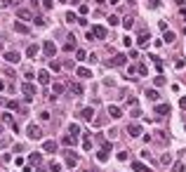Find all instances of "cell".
I'll return each mask as SVG.
<instances>
[{
    "mask_svg": "<svg viewBox=\"0 0 186 172\" xmlns=\"http://www.w3.org/2000/svg\"><path fill=\"white\" fill-rule=\"evenodd\" d=\"M61 144L64 146H71V144H75V137H71V135H66L64 139H61Z\"/></svg>",
    "mask_w": 186,
    "mask_h": 172,
    "instance_id": "cell-24",
    "label": "cell"
},
{
    "mask_svg": "<svg viewBox=\"0 0 186 172\" xmlns=\"http://www.w3.org/2000/svg\"><path fill=\"white\" fill-rule=\"evenodd\" d=\"M149 38H151L149 33H139V38H137V43H139V45H146V43H149Z\"/></svg>",
    "mask_w": 186,
    "mask_h": 172,
    "instance_id": "cell-22",
    "label": "cell"
},
{
    "mask_svg": "<svg viewBox=\"0 0 186 172\" xmlns=\"http://www.w3.org/2000/svg\"><path fill=\"white\" fill-rule=\"evenodd\" d=\"M17 17H19V22H33V19H36V17L31 14V10H26V7L17 10Z\"/></svg>",
    "mask_w": 186,
    "mask_h": 172,
    "instance_id": "cell-3",
    "label": "cell"
},
{
    "mask_svg": "<svg viewBox=\"0 0 186 172\" xmlns=\"http://www.w3.org/2000/svg\"><path fill=\"white\" fill-rule=\"evenodd\" d=\"M83 118H85V120H92V118H94V106L83 108Z\"/></svg>",
    "mask_w": 186,
    "mask_h": 172,
    "instance_id": "cell-16",
    "label": "cell"
},
{
    "mask_svg": "<svg viewBox=\"0 0 186 172\" xmlns=\"http://www.w3.org/2000/svg\"><path fill=\"white\" fill-rule=\"evenodd\" d=\"M33 78H36V73H33V71H26V80H28V83H31V80H33Z\"/></svg>",
    "mask_w": 186,
    "mask_h": 172,
    "instance_id": "cell-41",
    "label": "cell"
},
{
    "mask_svg": "<svg viewBox=\"0 0 186 172\" xmlns=\"http://www.w3.org/2000/svg\"><path fill=\"white\" fill-rule=\"evenodd\" d=\"M38 83H40V85H47L50 83V71H40V73H38Z\"/></svg>",
    "mask_w": 186,
    "mask_h": 172,
    "instance_id": "cell-13",
    "label": "cell"
},
{
    "mask_svg": "<svg viewBox=\"0 0 186 172\" xmlns=\"http://www.w3.org/2000/svg\"><path fill=\"white\" fill-rule=\"evenodd\" d=\"M69 135H71V137L80 135V127H78V125H71V127H69Z\"/></svg>",
    "mask_w": 186,
    "mask_h": 172,
    "instance_id": "cell-30",
    "label": "cell"
},
{
    "mask_svg": "<svg viewBox=\"0 0 186 172\" xmlns=\"http://www.w3.org/2000/svg\"><path fill=\"white\" fill-rule=\"evenodd\" d=\"M50 71H54V73L61 71V64H59V61H52V64H50Z\"/></svg>",
    "mask_w": 186,
    "mask_h": 172,
    "instance_id": "cell-31",
    "label": "cell"
},
{
    "mask_svg": "<svg viewBox=\"0 0 186 172\" xmlns=\"http://www.w3.org/2000/svg\"><path fill=\"white\" fill-rule=\"evenodd\" d=\"M28 163H31V165H40V163H43V153H38V151H33L31 156H28Z\"/></svg>",
    "mask_w": 186,
    "mask_h": 172,
    "instance_id": "cell-9",
    "label": "cell"
},
{
    "mask_svg": "<svg viewBox=\"0 0 186 172\" xmlns=\"http://www.w3.org/2000/svg\"><path fill=\"white\" fill-rule=\"evenodd\" d=\"M108 24H111V26H116V24H118V17L111 14V17H108Z\"/></svg>",
    "mask_w": 186,
    "mask_h": 172,
    "instance_id": "cell-37",
    "label": "cell"
},
{
    "mask_svg": "<svg viewBox=\"0 0 186 172\" xmlns=\"http://www.w3.org/2000/svg\"><path fill=\"white\" fill-rule=\"evenodd\" d=\"M155 113H158V116H170V106H167V104H158V106H155Z\"/></svg>",
    "mask_w": 186,
    "mask_h": 172,
    "instance_id": "cell-14",
    "label": "cell"
},
{
    "mask_svg": "<svg viewBox=\"0 0 186 172\" xmlns=\"http://www.w3.org/2000/svg\"><path fill=\"white\" fill-rule=\"evenodd\" d=\"M184 130H186V125H184Z\"/></svg>",
    "mask_w": 186,
    "mask_h": 172,
    "instance_id": "cell-48",
    "label": "cell"
},
{
    "mask_svg": "<svg viewBox=\"0 0 186 172\" xmlns=\"http://www.w3.org/2000/svg\"><path fill=\"white\" fill-rule=\"evenodd\" d=\"M146 99H151V102H158V92H155V90H146Z\"/></svg>",
    "mask_w": 186,
    "mask_h": 172,
    "instance_id": "cell-23",
    "label": "cell"
},
{
    "mask_svg": "<svg viewBox=\"0 0 186 172\" xmlns=\"http://www.w3.org/2000/svg\"><path fill=\"white\" fill-rule=\"evenodd\" d=\"M163 40H165V43H174V33H170V31H165Z\"/></svg>",
    "mask_w": 186,
    "mask_h": 172,
    "instance_id": "cell-27",
    "label": "cell"
},
{
    "mask_svg": "<svg viewBox=\"0 0 186 172\" xmlns=\"http://www.w3.org/2000/svg\"><path fill=\"white\" fill-rule=\"evenodd\" d=\"M158 5H160V0H149V7H153V10H155Z\"/></svg>",
    "mask_w": 186,
    "mask_h": 172,
    "instance_id": "cell-42",
    "label": "cell"
},
{
    "mask_svg": "<svg viewBox=\"0 0 186 172\" xmlns=\"http://www.w3.org/2000/svg\"><path fill=\"white\" fill-rule=\"evenodd\" d=\"M172 170H174V172H184V170H186V167H184V165H181V163H177V165H174V167H172Z\"/></svg>",
    "mask_w": 186,
    "mask_h": 172,
    "instance_id": "cell-40",
    "label": "cell"
},
{
    "mask_svg": "<svg viewBox=\"0 0 186 172\" xmlns=\"http://www.w3.org/2000/svg\"><path fill=\"white\" fill-rule=\"evenodd\" d=\"M83 149H85V151H92V137H90V132L83 135Z\"/></svg>",
    "mask_w": 186,
    "mask_h": 172,
    "instance_id": "cell-12",
    "label": "cell"
},
{
    "mask_svg": "<svg viewBox=\"0 0 186 172\" xmlns=\"http://www.w3.org/2000/svg\"><path fill=\"white\" fill-rule=\"evenodd\" d=\"M127 132H130V137H139L141 135V127H139V125H130Z\"/></svg>",
    "mask_w": 186,
    "mask_h": 172,
    "instance_id": "cell-20",
    "label": "cell"
},
{
    "mask_svg": "<svg viewBox=\"0 0 186 172\" xmlns=\"http://www.w3.org/2000/svg\"><path fill=\"white\" fill-rule=\"evenodd\" d=\"M78 12H80V14H87V12H90V7H87V5H80Z\"/></svg>",
    "mask_w": 186,
    "mask_h": 172,
    "instance_id": "cell-35",
    "label": "cell"
},
{
    "mask_svg": "<svg viewBox=\"0 0 186 172\" xmlns=\"http://www.w3.org/2000/svg\"><path fill=\"white\" fill-rule=\"evenodd\" d=\"M97 158H99L101 163H106V160H108V151H104V149H101L99 153H97Z\"/></svg>",
    "mask_w": 186,
    "mask_h": 172,
    "instance_id": "cell-26",
    "label": "cell"
},
{
    "mask_svg": "<svg viewBox=\"0 0 186 172\" xmlns=\"http://www.w3.org/2000/svg\"><path fill=\"white\" fill-rule=\"evenodd\" d=\"M5 59L10 61V64H19L21 54H19V52H14V50H10V52H5Z\"/></svg>",
    "mask_w": 186,
    "mask_h": 172,
    "instance_id": "cell-7",
    "label": "cell"
},
{
    "mask_svg": "<svg viewBox=\"0 0 186 172\" xmlns=\"http://www.w3.org/2000/svg\"><path fill=\"white\" fill-rule=\"evenodd\" d=\"M179 106H181V108L186 111V97H181V99H179Z\"/></svg>",
    "mask_w": 186,
    "mask_h": 172,
    "instance_id": "cell-44",
    "label": "cell"
},
{
    "mask_svg": "<svg viewBox=\"0 0 186 172\" xmlns=\"http://www.w3.org/2000/svg\"><path fill=\"white\" fill-rule=\"evenodd\" d=\"M132 170L134 172H149V167L144 165V163H132Z\"/></svg>",
    "mask_w": 186,
    "mask_h": 172,
    "instance_id": "cell-21",
    "label": "cell"
},
{
    "mask_svg": "<svg viewBox=\"0 0 186 172\" xmlns=\"http://www.w3.org/2000/svg\"><path fill=\"white\" fill-rule=\"evenodd\" d=\"M43 149H45V153H54V151H57V141H54V139H47L43 144Z\"/></svg>",
    "mask_w": 186,
    "mask_h": 172,
    "instance_id": "cell-10",
    "label": "cell"
},
{
    "mask_svg": "<svg viewBox=\"0 0 186 172\" xmlns=\"http://www.w3.org/2000/svg\"><path fill=\"white\" fill-rule=\"evenodd\" d=\"M0 135H2V127H0Z\"/></svg>",
    "mask_w": 186,
    "mask_h": 172,
    "instance_id": "cell-47",
    "label": "cell"
},
{
    "mask_svg": "<svg viewBox=\"0 0 186 172\" xmlns=\"http://www.w3.org/2000/svg\"><path fill=\"white\" fill-rule=\"evenodd\" d=\"M127 64V57L125 54H113V59L108 61V66H125Z\"/></svg>",
    "mask_w": 186,
    "mask_h": 172,
    "instance_id": "cell-6",
    "label": "cell"
},
{
    "mask_svg": "<svg viewBox=\"0 0 186 172\" xmlns=\"http://www.w3.org/2000/svg\"><path fill=\"white\" fill-rule=\"evenodd\" d=\"M50 170L52 172H61V165H59V163H50Z\"/></svg>",
    "mask_w": 186,
    "mask_h": 172,
    "instance_id": "cell-33",
    "label": "cell"
},
{
    "mask_svg": "<svg viewBox=\"0 0 186 172\" xmlns=\"http://www.w3.org/2000/svg\"><path fill=\"white\" fill-rule=\"evenodd\" d=\"M33 2H36V5H38V2H40V0H33Z\"/></svg>",
    "mask_w": 186,
    "mask_h": 172,
    "instance_id": "cell-46",
    "label": "cell"
},
{
    "mask_svg": "<svg viewBox=\"0 0 186 172\" xmlns=\"http://www.w3.org/2000/svg\"><path fill=\"white\" fill-rule=\"evenodd\" d=\"M52 90H54V94H61V92H64V83H54Z\"/></svg>",
    "mask_w": 186,
    "mask_h": 172,
    "instance_id": "cell-25",
    "label": "cell"
},
{
    "mask_svg": "<svg viewBox=\"0 0 186 172\" xmlns=\"http://www.w3.org/2000/svg\"><path fill=\"white\" fill-rule=\"evenodd\" d=\"M64 158H66V165L69 167H75L78 165V153H75V151H64Z\"/></svg>",
    "mask_w": 186,
    "mask_h": 172,
    "instance_id": "cell-2",
    "label": "cell"
},
{
    "mask_svg": "<svg viewBox=\"0 0 186 172\" xmlns=\"http://www.w3.org/2000/svg\"><path fill=\"white\" fill-rule=\"evenodd\" d=\"M97 2H99V5H101V2H104V0H97Z\"/></svg>",
    "mask_w": 186,
    "mask_h": 172,
    "instance_id": "cell-45",
    "label": "cell"
},
{
    "mask_svg": "<svg viewBox=\"0 0 186 172\" xmlns=\"http://www.w3.org/2000/svg\"><path fill=\"white\" fill-rule=\"evenodd\" d=\"M75 59H78V61L87 59V52H85V50H78V52H75Z\"/></svg>",
    "mask_w": 186,
    "mask_h": 172,
    "instance_id": "cell-29",
    "label": "cell"
},
{
    "mask_svg": "<svg viewBox=\"0 0 186 172\" xmlns=\"http://www.w3.org/2000/svg\"><path fill=\"white\" fill-rule=\"evenodd\" d=\"M71 94L80 97V94H83V85H80V83H73V85H71Z\"/></svg>",
    "mask_w": 186,
    "mask_h": 172,
    "instance_id": "cell-19",
    "label": "cell"
},
{
    "mask_svg": "<svg viewBox=\"0 0 186 172\" xmlns=\"http://www.w3.org/2000/svg\"><path fill=\"white\" fill-rule=\"evenodd\" d=\"M5 106H7V108H12V111H14V108H17V106H19V102H7V104H5Z\"/></svg>",
    "mask_w": 186,
    "mask_h": 172,
    "instance_id": "cell-39",
    "label": "cell"
},
{
    "mask_svg": "<svg viewBox=\"0 0 186 172\" xmlns=\"http://www.w3.org/2000/svg\"><path fill=\"white\" fill-rule=\"evenodd\" d=\"M26 135L31 137V139H40V137H43V130L38 127V125H28V130H26Z\"/></svg>",
    "mask_w": 186,
    "mask_h": 172,
    "instance_id": "cell-5",
    "label": "cell"
},
{
    "mask_svg": "<svg viewBox=\"0 0 186 172\" xmlns=\"http://www.w3.org/2000/svg\"><path fill=\"white\" fill-rule=\"evenodd\" d=\"M38 50H40L38 45H28V47H26V57H28V59H33V57L38 54Z\"/></svg>",
    "mask_w": 186,
    "mask_h": 172,
    "instance_id": "cell-17",
    "label": "cell"
},
{
    "mask_svg": "<svg viewBox=\"0 0 186 172\" xmlns=\"http://www.w3.org/2000/svg\"><path fill=\"white\" fill-rule=\"evenodd\" d=\"M43 52L47 54V57H54V52H57V47H54L52 40H47V43H43Z\"/></svg>",
    "mask_w": 186,
    "mask_h": 172,
    "instance_id": "cell-8",
    "label": "cell"
},
{
    "mask_svg": "<svg viewBox=\"0 0 186 172\" xmlns=\"http://www.w3.org/2000/svg\"><path fill=\"white\" fill-rule=\"evenodd\" d=\"M132 24H134L132 17H125V19H122V26H125V28H132Z\"/></svg>",
    "mask_w": 186,
    "mask_h": 172,
    "instance_id": "cell-28",
    "label": "cell"
},
{
    "mask_svg": "<svg viewBox=\"0 0 186 172\" xmlns=\"http://www.w3.org/2000/svg\"><path fill=\"white\" fill-rule=\"evenodd\" d=\"M75 71H78V78H83V80L92 78V71H90V69H83V66H80V69H75Z\"/></svg>",
    "mask_w": 186,
    "mask_h": 172,
    "instance_id": "cell-15",
    "label": "cell"
},
{
    "mask_svg": "<svg viewBox=\"0 0 186 172\" xmlns=\"http://www.w3.org/2000/svg\"><path fill=\"white\" fill-rule=\"evenodd\" d=\"M43 7H45V10H52L54 2H52V0H43Z\"/></svg>",
    "mask_w": 186,
    "mask_h": 172,
    "instance_id": "cell-34",
    "label": "cell"
},
{
    "mask_svg": "<svg viewBox=\"0 0 186 172\" xmlns=\"http://www.w3.org/2000/svg\"><path fill=\"white\" fill-rule=\"evenodd\" d=\"M50 167H45V165H36V172H47Z\"/></svg>",
    "mask_w": 186,
    "mask_h": 172,
    "instance_id": "cell-43",
    "label": "cell"
},
{
    "mask_svg": "<svg viewBox=\"0 0 186 172\" xmlns=\"http://www.w3.org/2000/svg\"><path fill=\"white\" fill-rule=\"evenodd\" d=\"M160 163H163V165H170V163H172V158H170V153H165V156H163V158H160Z\"/></svg>",
    "mask_w": 186,
    "mask_h": 172,
    "instance_id": "cell-32",
    "label": "cell"
},
{
    "mask_svg": "<svg viewBox=\"0 0 186 172\" xmlns=\"http://www.w3.org/2000/svg\"><path fill=\"white\" fill-rule=\"evenodd\" d=\"M108 116L111 118H122V108L120 106H108Z\"/></svg>",
    "mask_w": 186,
    "mask_h": 172,
    "instance_id": "cell-11",
    "label": "cell"
},
{
    "mask_svg": "<svg viewBox=\"0 0 186 172\" xmlns=\"http://www.w3.org/2000/svg\"><path fill=\"white\" fill-rule=\"evenodd\" d=\"M21 92H24V97H26V102H33V97H36V85H31V83H24L21 85Z\"/></svg>",
    "mask_w": 186,
    "mask_h": 172,
    "instance_id": "cell-1",
    "label": "cell"
},
{
    "mask_svg": "<svg viewBox=\"0 0 186 172\" xmlns=\"http://www.w3.org/2000/svg\"><path fill=\"white\" fill-rule=\"evenodd\" d=\"M66 22H69V24L75 22V14H73V12H69V14H66Z\"/></svg>",
    "mask_w": 186,
    "mask_h": 172,
    "instance_id": "cell-36",
    "label": "cell"
},
{
    "mask_svg": "<svg viewBox=\"0 0 186 172\" xmlns=\"http://www.w3.org/2000/svg\"><path fill=\"white\" fill-rule=\"evenodd\" d=\"M92 36L99 38V40H106V38H108V31L104 26H92Z\"/></svg>",
    "mask_w": 186,
    "mask_h": 172,
    "instance_id": "cell-4",
    "label": "cell"
},
{
    "mask_svg": "<svg viewBox=\"0 0 186 172\" xmlns=\"http://www.w3.org/2000/svg\"><path fill=\"white\" fill-rule=\"evenodd\" d=\"M153 83H155V85H165V78H163V75H158V78H153Z\"/></svg>",
    "mask_w": 186,
    "mask_h": 172,
    "instance_id": "cell-38",
    "label": "cell"
},
{
    "mask_svg": "<svg viewBox=\"0 0 186 172\" xmlns=\"http://www.w3.org/2000/svg\"><path fill=\"white\" fill-rule=\"evenodd\" d=\"M14 28H17L19 33H31V28H28L24 22H14Z\"/></svg>",
    "mask_w": 186,
    "mask_h": 172,
    "instance_id": "cell-18",
    "label": "cell"
}]
</instances>
